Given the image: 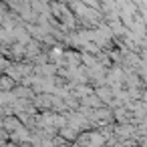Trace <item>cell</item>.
Masks as SVG:
<instances>
[{"mask_svg":"<svg viewBox=\"0 0 147 147\" xmlns=\"http://www.w3.org/2000/svg\"><path fill=\"white\" fill-rule=\"evenodd\" d=\"M81 105H83V107H89V109H101V107H103V103H101V99L95 95V91H93L91 95L83 97V99H81Z\"/></svg>","mask_w":147,"mask_h":147,"instance_id":"cell-2","label":"cell"},{"mask_svg":"<svg viewBox=\"0 0 147 147\" xmlns=\"http://www.w3.org/2000/svg\"><path fill=\"white\" fill-rule=\"evenodd\" d=\"M95 95L101 99V103H103V105H109V107H111V103H113V89H109V87L105 85V87L95 89Z\"/></svg>","mask_w":147,"mask_h":147,"instance_id":"cell-1","label":"cell"}]
</instances>
